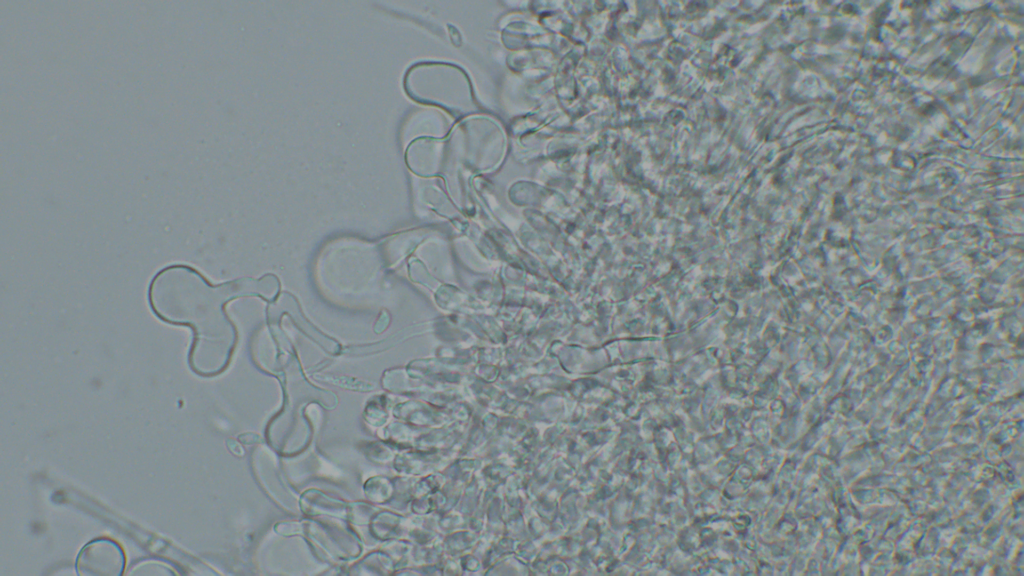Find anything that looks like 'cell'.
Returning <instances> with one entry per match:
<instances>
[{"label": "cell", "mask_w": 1024, "mask_h": 576, "mask_svg": "<svg viewBox=\"0 0 1024 576\" xmlns=\"http://www.w3.org/2000/svg\"><path fill=\"white\" fill-rule=\"evenodd\" d=\"M215 289L193 267L175 263L163 267L151 278L147 300L161 322L189 328L192 332L188 361L200 374L211 344Z\"/></svg>", "instance_id": "obj_1"}, {"label": "cell", "mask_w": 1024, "mask_h": 576, "mask_svg": "<svg viewBox=\"0 0 1024 576\" xmlns=\"http://www.w3.org/2000/svg\"><path fill=\"white\" fill-rule=\"evenodd\" d=\"M123 567L124 556L121 548L108 540L89 543L77 559V569L82 574L119 575Z\"/></svg>", "instance_id": "obj_2"}]
</instances>
